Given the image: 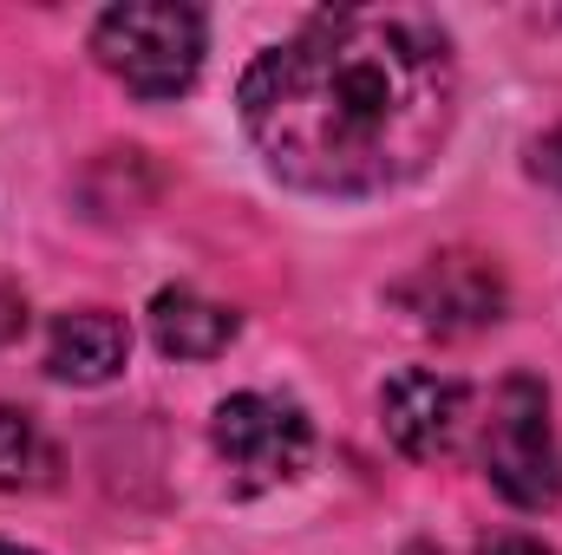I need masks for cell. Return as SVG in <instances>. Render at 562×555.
Segmentation results:
<instances>
[{
  "label": "cell",
  "mask_w": 562,
  "mask_h": 555,
  "mask_svg": "<svg viewBox=\"0 0 562 555\" xmlns=\"http://www.w3.org/2000/svg\"><path fill=\"white\" fill-rule=\"evenodd\" d=\"M380 418H386V438L406 451V457H445L451 444H458V431H464V386L458 380H445V373H400V380H386V393H380Z\"/></svg>",
  "instance_id": "8992f818"
},
{
  "label": "cell",
  "mask_w": 562,
  "mask_h": 555,
  "mask_svg": "<svg viewBox=\"0 0 562 555\" xmlns=\"http://www.w3.org/2000/svg\"><path fill=\"white\" fill-rule=\"evenodd\" d=\"M236 105L281 183L380 196L445 150L458 59L419 13H321L243 72Z\"/></svg>",
  "instance_id": "6da1fadb"
},
{
  "label": "cell",
  "mask_w": 562,
  "mask_h": 555,
  "mask_svg": "<svg viewBox=\"0 0 562 555\" xmlns=\"http://www.w3.org/2000/svg\"><path fill=\"white\" fill-rule=\"evenodd\" d=\"M477 555H557V550H550V543H537V536H517V530H510V536H491Z\"/></svg>",
  "instance_id": "8fae6325"
},
{
  "label": "cell",
  "mask_w": 562,
  "mask_h": 555,
  "mask_svg": "<svg viewBox=\"0 0 562 555\" xmlns=\"http://www.w3.org/2000/svg\"><path fill=\"white\" fill-rule=\"evenodd\" d=\"M393 307L438 340H464V333H484L504 320V275L491 256H471V249H445L431 256L425 269L393 287Z\"/></svg>",
  "instance_id": "5b68a950"
},
{
  "label": "cell",
  "mask_w": 562,
  "mask_h": 555,
  "mask_svg": "<svg viewBox=\"0 0 562 555\" xmlns=\"http://www.w3.org/2000/svg\"><path fill=\"white\" fill-rule=\"evenodd\" d=\"M0 555H33V550H20V543H0Z\"/></svg>",
  "instance_id": "7c38bea8"
},
{
  "label": "cell",
  "mask_w": 562,
  "mask_h": 555,
  "mask_svg": "<svg viewBox=\"0 0 562 555\" xmlns=\"http://www.w3.org/2000/svg\"><path fill=\"white\" fill-rule=\"evenodd\" d=\"M530 170L550 183V190H562V132H550V138L537 144V157H530Z\"/></svg>",
  "instance_id": "30bf717a"
},
{
  "label": "cell",
  "mask_w": 562,
  "mask_h": 555,
  "mask_svg": "<svg viewBox=\"0 0 562 555\" xmlns=\"http://www.w3.org/2000/svg\"><path fill=\"white\" fill-rule=\"evenodd\" d=\"M59 457L40 431V418L20 412V406H0V490H40L53 484Z\"/></svg>",
  "instance_id": "9c48e42d"
},
{
  "label": "cell",
  "mask_w": 562,
  "mask_h": 555,
  "mask_svg": "<svg viewBox=\"0 0 562 555\" xmlns=\"http://www.w3.org/2000/svg\"><path fill=\"white\" fill-rule=\"evenodd\" d=\"M92 59L138 99H177L203 72V13L196 7H112L92 26Z\"/></svg>",
  "instance_id": "7a4b0ae2"
},
{
  "label": "cell",
  "mask_w": 562,
  "mask_h": 555,
  "mask_svg": "<svg viewBox=\"0 0 562 555\" xmlns=\"http://www.w3.org/2000/svg\"><path fill=\"white\" fill-rule=\"evenodd\" d=\"M484 477L517 510H557L562 503L557 418H550V393L530 373L504 380L497 399H491V418H484Z\"/></svg>",
  "instance_id": "3957f363"
},
{
  "label": "cell",
  "mask_w": 562,
  "mask_h": 555,
  "mask_svg": "<svg viewBox=\"0 0 562 555\" xmlns=\"http://www.w3.org/2000/svg\"><path fill=\"white\" fill-rule=\"evenodd\" d=\"M125 353H132V327L112 307L59 314L53 333H46V373L66 380V386H105V380H119Z\"/></svg>",
  "instance_id": "52a82bcc"
},
{
  "label": "cell",
  "mask_w": 562,
  "mask_h": 555,
  "mask_svg": "<svg viewBox=\"0 0 562 555\" xmlns=\"http://www.w3.org/2000/svg\"><path fill=\"white\" fill-rule=\"evenodd\" d=\"M210 438H216V457L229 471V490L256 497V490H281L307 471L314 457V424L294 399L276 393H236L223 399L210 418Z\"/></svg>",
  "instance_id": "277c9868"
},
{
  "label": "cell",
  "mask_w": 562,
  "mask_h": 555,
  "mask_svg": "<svg viewBox=\"0 0 562 555\" xmlns=\"http://www.w3.org/2000/svg\"><path fill=\"white\" fill-rule=\"evenodd\" d=\"M150 340L170 360H216L236 340V314L223 301H203L196 287H164L150 301Z\"/></svg>",
  "instance_id": "ba28073f"
}]
</instances>
